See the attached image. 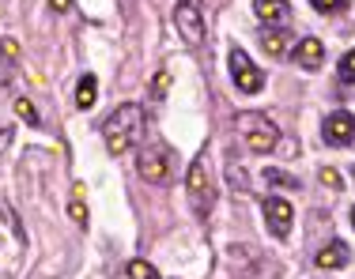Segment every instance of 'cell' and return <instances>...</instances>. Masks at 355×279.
<instances>
[{
	"instance_id": "obj_1",
	"label": "cell",
	"mask_w": 355,
	"mask_h": 279,
	"mask_svg": "<svg viewBox=\"0 0 355 279\" xmlns=\"http://www.w3.org/2000/svg\"><path fill=\"white\" fill-rule=\"evenodd\" d=\"M144 136V109L137 102H125L117 106L114 114L103 121V140H106V151L110 155H125L132 151Z\"/></svg>"
},
{
	"instance_id": "obj_25",
	"label": "cell",
	"mask_w": 355,
	"mask_h": 279,
	"mask_svg": "<svg viewBox=\"0 0 355 279\" xmlns=\"http://www.w3.org/2000/svg\"><path fill=\"white\" fill-rule=\"evenodd\" d=\"M352 226H355V211H352Z\"/></svg>"
},
{
	"instance_id": "obj_6",
	"label": "cell",
	"mask_w": 355,
	"mask_h": 279,
	"mask_svg": "<svg viewBox=\"0 0 355 279\" xmlns=\"http://www.w3.org/2000/svg\"><path fill=\"white\" fill-rule=\"evenodd\" d=\"M174 27H178V35H182L189 46H200L205 42V19H200V8L197 4H178L174 8Z\"/></svg>"
},
{
	"instance_id": "obj_15",
	"label": "cell",
	"mask_w": 355,
	"mask_h": 279,
	"mask_svg": "<svg viewBox=\"0 0 355 279\" xmlns=\"http://www.w3.org/2000/svg\"><path fill=\"white\" fill-rule=\"evenodd\" d=\"M265 181L276 185V189H299V181H295L291 174H284V170H265Z\"/></svg>"
},
{
	"instance_id": "obj_22",
	"label": "cell",
	"mask_w": 355,
	"mask_h": 279,
	"mask_svg": "<svg viewBox=\"0 0 355 279\" xmlns=\"http://www.w3.org/2000/svg\"><path fill=\"white\" fill-rule=\"evenodd\" d=\"M0 53H4V61H15V57H19V46H15L12 38H4L0 42Z\"/></svg>"
},
{
	"instance_id": "obj_11",
	"label": "cell",
	"mask_w": 355,
	"mask_h": 279,
	"mask_svg": "<svg viewBox=\"0 0 355 279\" xmlns=\"http://www.w3.org/2000/svg\"><path fill=\"white\" fill-rule=\"evenodd\" d=\"M253 12L265 23H284L291 15V8H287V0H253Z\"/></svg>"
},
{
	"instance_id": "obj_2",
	"label": "cell",
	"mask_w": 355,
	"mask_h": 279,
	"mask_svg": "<svg viewBox=\"0 0 355 279\" xmlns=\"http://www.w3.org/2000/svg\"><path fill=\"white\" fill-rule=\"evenodd\" d=\"M239 140L246 143L250 151H272L276 143H280V129L261 114H242L239 117Z\"/></svg>"
},
{
	"instance_id": "obj_16",
	"label": "cell",
	"mask_w": 355,
	"mask_h": 279,
	"mask_svg": "<svg viewBox=\"0 0 355 279\" xmlns=\"http://www.w3.org/2000/svg\"><path fill=\"white\" fill-rule=\"evenodd\" d=\"M69 211H72V219H76L80 226H87V208H83V189H76V197H72Z\"/></svg>"
},
{
	"instance_id": "obj_13",
	"label": "cell",
	"mask_w": 355,
	"mask_h": 279,
	"mask_svg": "<svg viewBox=\"0 0 355 279\" xmlns=\"http://www.w3.org/2000/svg\"><path fill=\"white\" fill-rule=\"evenodd\" d=\"M261 46H265L268 57H284V46H287L284 30H265V35H261Z\"/></svg>"
},
{
	"instance_id": "obj_7",
	"label": "cell",
	"mask_w": 355,
	"mask_h": 279,
	"mask_svg": "<svg viewBox=\"0 0 355 279\" xmlns=\"http://www.w3.org/2000/svg\"><path fill=\"white\" fill-rule=\"evenodd\" d=\"M265 223H268V231H272L276 238H287V234H291V223H295L291 204L280 200V197H268L265 200Z\"/></svg>"
},
{
	"instance_id": "obj_9",
	"label": "cell",
	"mask_w": 355,
	"mask_h": 279,
	"mask_svg": "<svg viewBox=\"0 0 355 279\" xmlns=\"http://www.w3.org/2000/svg\"><path fill=\"white\" fill-rule=\"evenodd\" d=\"M295 61L314 72V69H321V61H325V46H321L318 38H302L299 46H295Z\"/></svg>"
},
{
	"instance_id": "obj_4",
	"label": "cell",
	"mask_w": 355,
	"mask_h": 279,
	"mask_svg": "<svg viewBox=\"0 0 355 279\" xmlns=\"http://www.w3.org/2000/svg\"><path fill=\"white\" fill-rule=\"evenodd\" d=\"M137 170H140L144 181L166 185V181H171V155H166V147H144Z\"/></svg>"
},
{
	"instance_id": "obj_3",
	"label": "cell",
	"mask_w": 355,
	"mask_h": 279,
	"mask_svg": "<svg viewBox=\"0 0 355 279\" xmlns=\"http://www.w3.org/2000/svg\"><path fill=\"white\" fill-rule=\"evenodd\" d=\"M185 189H189V200L193 208L205 215L212 208V177H208V155H197L189 166V177H185Z\"/></svg>"
},
{
	"instance_id": "obj_18",
	"label": "cell",
	"mask_w": 355,
	"mask_h": 279,
	"mask_svg": "<svg viewBox=\"0 0 355 279\" xmlns=\"http://www.w3.org/2000/svg\"><path fill=\"white\" fill-rule=\"evenodd\" d=\"M340 80L355 83V49H348V53H344V61H340Z\"/></svg>"
},
{
	"instance_id": "obj_20",
	"label": "cell",
	"mask_w": 355,
	"mask_h": 279,
	"mask_svg": "<svg viewBox=\"0 0 355 279\" xmlns=\"http://www.w3.org/2000/svg\"><path fill=\"white\" fill-rule=\"evenodd\" d=\"M321 181H325L329 189H340V185H344V181H340V174H336L333 166H325V170H321Z\"/></svg>"
},
{
	"instance_id": "obj_19",
	"label": "cell",
	"mask_w": 355,
	"mask_h": 279,
	"mask_svg": "<svg viewBox=\"0 0 355 279\" xmlns=\"http://www.w3.org/2000/svg\"><path fill=\"white\" fill-rule=\"evenodd\" d=\"M166 87H171V75L159 72V75H155V83H151V98H166Z\"/></svg>"
},
{
	"instance_id": "obj_21",
	"label": "cell",
	"mask_w": 355,
	"mask_h": 279,
	"mask_svg": "<svg viewBox=\"0 0 355 279\" xmlns=\"http://www.w3.org/2000/svg\"><path fill=\"white\" fill-rule=\"evenodd\" d=\"M310 4H314L318 12H340V8H344V0H310Z\"/></svg>"
},
{
	"instance_id": "obj_10",
	"label": "cell",
	"mask_w": 355,
	"mask_h": 279,
	"mask_svg": "<svg viewBox=\"0 0 355 279\" xmlns=\"http://www.w3.org/2000/svg\"><path fill=\"white\" fill-rule=\"evenodd\" d=\"M318 268H325V272H333V268H344L348 264V245L344 242H329L325 249H318Z\"/></svg>"
},
{
	"instance_id": "obj_26",
	"label": "cell",
	"mask_w": 355,
	"mask_h": 279,
	"mask_svg": "<svg viewBox=\"0 0 355 279\" xmlns=\"http://www.w3.org/2000/svg\"><path fill=\"white\" fill-rule=\"evenodd\" d=\"M352 181H355V166H352Z\"/></svg>"
},
{
	"instance_id": "obj_8",
	"label": "cell",
	"mask_w": 355,
	"mask_h": 279,
	"mask_svg": "<svg viewBox=\"0 0 355 279\" xmlns=\"http://www.w3.org/2000/svg\"><path fill=\"white\" fill-rule=\"evenodd\" d=\"M321 136H325L329 143H336V147H344V143L355 140V117L348 114V109H336V114H329L325 129H321Z\"/></svg>"
},
{
	"instance_id": "obj_5",
	"label": "cell",
	"mask_w": 355,
	"mask_h": 279,
	"mask_svg": "<svg viewBox=\"0 0 355 279\" xmlns=\"http://www.w3.org/2000/svg\"><path fill=\"white\" fill-rule=\"evenodd\" d=\"M231 75H234V83H239L242 95H257V91L265 87V72H261L257 64L242 53V49H234V53H231Z\"/></svg>"
},
{
	"instance_id": "obj_24",
	"label": "cell",
	"mask_w": 355,
	"mask_h": 279,
	"mask_svg": "<svg viewBox=\"0 0 355 279\" xmlns=\"http://www.w3.org/2000/svg\"><path fill=\"white\" fill-rule=\"evenodd\" d=\"M185 4H197V8H200V0H185Z\"/></svg>"
},
{
	"instance_id": "obj_17",
	"label": "cell",
	"mask_w": 355,
	"mask_h": 279,
	"mask_svg": "<svg viewBox=\"0 0 355 279\" xmlns=\"http://www.w3.org/2000/svg\"><path fill=\"white\" fill-rule=\"evenodd\" d=\"M15 114H19V117H23V121H27V125H42V121H38V109L31 106L27 98H15Z\"/></svg>"
},
{
	"instance_id": "obj_14",
	"label": "cell",
	"mask_w": 355,
	"mask_h": 279,
	"mask_svg": "<svg viewBox=\"0 0 355 279\" xmlns=\"http://www.w3.org/2000/svg\"><path fill=\"white\" fill-rule=\"evenodd\" d=\"M125 272H129V279H159V272L148 264V260H129Z\"/></svg>"
},
{
	"instance_id": "obj_12",
	"label": "cell",
	"mask_w": 355,
	"mask_h": 279,
	"mask_svg": "<svg viewBox=\"0 0 355 279\" xmlns=\"http://www.w3.org/2000/svg\"><path fill=\"white\" fill-rule=\"evenodd\" d=\"M95 102H98V80L87 72V75H80V83H76V106L91 109Z\"/></svg>"
},
{
	"instance_id": "obj_23",
	"label": "cell",
	"mask_w": 355,
	"mask_h": 279,
	"mask_svg": "<svg viewBox=\"0 0 355 279\" xmlns=\"http://www.w3.org/2000/svg\"><path fill=\"white\" fill-rule=\"evenodd\" d=\"M53 4V12H72V0H49Z\"/></svg>"
}]
</instances>
